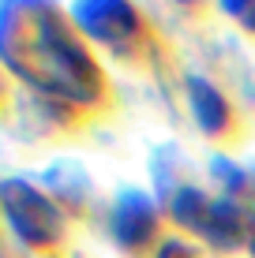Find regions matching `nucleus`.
Here are the masks:
<instances>
[{"label":"nucleus","mask_w":255,"mask_h":258,"mask_svg":"<svg viewBox=\"0 0 255 258\" xmlns=\"http://www.w3.org/2000/svg\"><path fill=\"white\" fill-rule=\"evenodd\" d=\"M158 258H199V254L191 251L188 243H180V239H169V243H162V251H158Z\"/></svg>","instance_id":"obj_7"},{"label":"nucleus","mask_w":255,"mask_h":258,"mask_svg":"<svg viewBox=\"0 0 255 258\" xmlns=\"http://www.w3.org/2000/svg\"><path fill=\"white\" fill-rule=\"evenodd\" d=\"M0 210L8 225L19 232V239L34 251H53L64 243V217L38 187L23 180H4L0 183Z\"/></svg>","instance_id":"obj_3"},{"label":"nucleus","mask_w":255,"mask_h":258,"mask_svg":"<svg viewBox=\"0 0 255 258\" xmlns=\"http://www.w3.org/2000/svg\"><path fill=\"white\" fill-rule=\"evenodd\" d=\"M188 97H191V109H195L199 127H203L207 135H222V131H229V123H233L229 101H225L210 83L191 79V83H188Z\"/></svg>","instance_id":"obj_5"},{"label":"nucleus","mask_w":255,"mask_h":258,"mask_svg":"<svg viewBox=\"0 0 255 258\" xmlns=\"http://www.w3.org/2000/svg\"><path fill=\"white\" fill-rule=\"evenodd\" d=\"M0 64L53 101L98 109L109 79L90 41L53 0H0Z\"/></svg>","instance_id":"obj_1"},{"label":"nucleus","mask_w":255,"mask_h":258,"mask_svg":"<svg viewBox=\"0 0 255 258\" xmlns=\"http://www.w3.org/2000/svg\"><path fill=\"white\" fill-rule=\"evenodd\" d=\"M222 8H225V15H233V19L255 38V0H222Z\"/></svg>","instance_id":"obj_6"},{"label":"nucleus","mask_w":255,"mask_h":258,"mask_svg":"<svg viewBox=\"0 0 255 258\" xmlns=\"http://www.w3.org/2000/svg\"><path fill=\"white\" fill-rule=\"evenodd\" d=\"M4 105H8V68L0 64V112H4Z\"/></svg>","instance_id":"obj_8"},{"label":"nucleus","mask_w":255,"mask_h":258,"mask_svg":"<svg viewBox=\"0 0 255 258\" xmlns=\"http://www.w3.org/2000/svg\"><path fill=\"white\" fill-rule=\"evenodd\" d=\"M72 19L86 41L117 52L128 64H139L150 52V30L131 0H75Z\"/></svg>","instance_id":"obj_2"},{"label":"nucleus","mask_w":255,"mask_h":258,"mask_svg":"<svg viewBox=\"0 0 255 258\" xmlns=\"http://www.w3.org/2000/svg\"><path fill=\"white\" fill-rule=\"evenodd\" d=\"M113 232L124 251H146L158 236V213L146 195H124L113 213Z\"/></svg>","instance_id":"obj_4"}]
</instances>
